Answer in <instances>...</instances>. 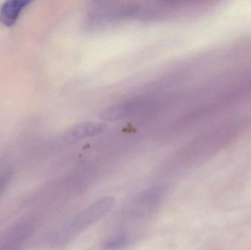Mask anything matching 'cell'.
<instances>
[{
  "label": "cell",
  "mask_w": 251,
  "mask_h": 250,
  "mask_svg": "<svg viewBox=\"0 0 251 250\" xmlns=\"http://www.w3.org/2000/svg\"><path fill=\"white\" fill-rule=\"evenodd\" d=\"M28 0H9L0 8V22L5 26H11L16 23L22 12L27 7Z\"/></svg>",
  "instance_id": "5b68a950"
},
{
  "label": "cell",
  "mask_w": 251,
  "mask_h": 250,
  "mask_svg": "<svg viewBox=\"0 0 251 250\" xmlns=\"http://www.w3.org/2000/svg\"><path fill=\"white\" fill-rule=\"evenodd\" d=\"M166 191V186L155 185L127 201L118 213L111 231L103 240L102 250H125L135 244L160 208Z\"/></svg>",
  "instance_id": "6da1fadb"
},
{
  "label": "cell",
  "mask_w": 251,
  "mask_h": 250,
  "mask_svg": "<svg viewBox=\"0 0 251 250\" xmlns=\"http://www.w3.org/2000/svg\"><path fill=\"white\" fill-rule=\"evenodd\" d=\"M105 129V124L101 122H83L69 128L63 135V139L65 142L73 143L97 136Z\"/></svg>",
  "instance_id": "3957f363"
},
{
  "label": "cell",
  "mask_w": 251,
  "mask_h": 250,
  "mask_svg": "<svg viewBox=\"0 0 251 250\" xmlns=\"http://www.w3.org/2000/svg\"><path fill=\"white\" fill-rule=\"evenodd\" d=\"M141 107L140 101H128L107 107L100 113V117L104 122H116L124 120L135 114Z\"/></svg>",
  "instance_id": "277c9868"
},
{
  "label": "cell",
  "mask_w": 251,
  "mask_h": 250,
  "mask_svg": "<svg viewBox=\"0 0 251 250\" xmlns=\"http://www.w3.org/2000/svg\"><path fill=\"white\" fill-rule=\"evenodd\" d=\"M2 250H11V248H4V249H2Z\"/></svg>",
  "instance_id": "8992f818"
},
{
  "label": "cell",
  "mask_w": 251,
  "mask_h": 250,
  "mask_svg": "<svg viewBox=\"0 0 251 250\" xmlns=\"http://www.w3.org/2000/svg\"><path fill=\"white\" fill-rule=\"evenodd\" d=\"M114 205L115 198L111 196L94 201L52 232L49 243L52 248H63L110 212Z\"/></svg>",
  "instance_id": "7a4b0ae2"
}]
</instances>
